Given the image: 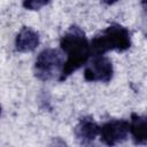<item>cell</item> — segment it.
<instances>
[{
  "label": "cell",
  "instance_id": "cell-1",
  "mask_svg": "<svg viewBox=\"0 0 147 147\" xmlns=\"http://www.w3.org/2000/svg\"><path fill=\"white\" fill-rule=\"evenodd\" d=\"M60 46L67 55V60L64 61L62 71L59 76V80L63 82L72 72L85 64L92 54L87 37L77 25H71L64 32L60 39Z\"/></svg>",
  "mask_w": 147,
  "mask_h": 147
},
{
  "label": "cell",
  "instance_id": "cell-2",
  "mask_svg": "<svg viewBox=\"0 0 147 147\" xmlns=\"http://www.w3.org/2000/svg\"><path fill=\"white\" fill-rule=\"evenodd\" d=\"M90 47L93 55H102L109 51L125 52L131 47L130 31L121 24H110L91 40Z\"/></svg>",
  "mask_w": 147,
  "mask_h": 147
},
{
  "label": "cell",
  "instance_id": "cell-3",
  "mask_svg": "<svg viewBox=\"0 0 147 147\" xmlns=\"http://www.w3.org/2000/svg\"><path fill=\"white\" fill-rule=\"evenodd\" d=\"M64 59L60 51L46 48L39 53L34 62V76L40 80H51L60 76L63 68Z\"/></svg>",
  "mask_w": 147,
  "mask_h": 147
},
{
  "label": "cell",
  "instance_id": "cell-4",
  "mask_svg": "<svg viewBox=\"0 0 147 147\" xmlns=\"http://www.w3.org/2000/svg\"><path fill=\"white\" fill-rule=\"evenodd\" d=\"M114 74L111 61L102 55H93V59L84 70V78L86 82L108 83L111 80Z\"/></svg>",
  "mask_w": 147,
  "mask_h": 147
},
{
  "label": "cell",
  "instance_id": "cell-5",
  "mask_svg": "<svg viewBox=\"0 0 147 147\" xmlns=\"http://www.w3.org/2000/svg\"><path fill=\"white\" fill-rule=\"evenodd\" d=\"M129 134V122L125 119H110L99 126L100 140L107 146H115L126 140Z\"/></svg>",
  "mask_w": 147,
  "mask_h": 147
},
{
  "label": "cell",
  "instance_id": "cell-6",
  "mask_svg": "<svg viewBox=\"0 0 147 147\" xmlns=\"http://www.w3.org/2000/svg\"><path fill=\"white\" fill-rule=\"evenodd\" d=\"M99 134V125L94 122L93 117L84 116L79 119L75 127V136L80 145H90Z\"/></svg>",
  "mask_w": 147,
  "mask_h": 147
},
{
  "label": "cell",
  "instance_id": "cell-7",
  "mask_svg": "<svg viewBox=\"0 0 147 147\" xmlns=\"http://www.w3.org/2000/svg\"><path fill=\"white\" fill-rule=\"evenodd\" d=\"M39 45V34L31 28L23 26L15 39V49L20 53L34 51Z\"/></svg>",
  "mask_w": 147,
  "mask_h": 147
},
{
  "label": "cell",
  "instance_id": "cell-8",
  "mask_svg": "<svg viewBox=\"0 0 147 147\" xmlns=\"http://www.w3.org/2000/svg\"><path fill=\"white\" fill-rule=\"evenodd\" d=\"M129 132L132 136L136 145H146L147 142V119L145 116L136 113L131 114V121L129 122Z\"/></svg>",
  "mask_w": 147,
  "mask_h": 147
},
{
  "label": "cell",
  "instance_id": "cell-9",
  "mask_svg": "<svg viewBox=\"0 0 147 147\" xmlns=\"http://www.w3.org/2000/svg\"><path fill=\"white\" fill-rule=\"evenodd\" d=\"M49 2L51 0H23V7L29 10H38Z\"/></svg>",
  "mask_w": 147,
  "mask_h": 147
},
{
  "label": "cell",
  "instance_id": "cell-10",
  "mask_svg": "<svg viewBox=\"0 0 147 147\" xmlns=\"http://www.w3.org/2000/svg\"><path fill=\"white\" fill-rule=\"evenodd\" d=\"M103 3H107V5H113V3H115L117 0H101Z\"/></svg>",
  "mask_w": 147,
  "mask_h": 147
},
{
  "label": "cell",
  "instance_id": "cell-11",
  "mask_svg": "<svg viewBox=\"0 0 147 147\" xmlns=\"http://www.w3.org/2000/svg\"><path fill=\"white\" fill-rule=\"evenodd\" d=\"M0 113H1V107H0Z\"/></svg>",
  "mask_w": 147,
  "mask_h": 147
}]
</instances>
